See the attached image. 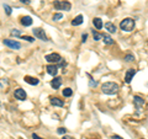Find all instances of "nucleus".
Returning <instances> with one entry per match:
<instances>
[{
  "mask_svg": "<svg viewBox=\"0 0 148 139\" xmlns=\"http://www.w3.org/2000/svg\"><path fill=\"white\" fill-rule=\"evenodd\" d=\"M46 60H47L48 63L54 64V63H59V62L62 60V57H60L58 53H51V54H47V55H46Z\"/></svg>",
  "mask_w": 148,
  "mask_h": 139,
  "instance_id": "obj_5",
  "label": "nucleus"
},
{
  "mask_svg": "<svg viewBox=\"0 0 148 139\" xmlns=\"http://www.w3.org/2000/svg\"><path fill=\"white\" fill-rule=\"evenodd\" d=\"M133 103L136 105L137 108H141L144 105V100L142 97H140V96H135L133 97Z\"/></svg>",
  "mask_w": 148,
  "mask_h": 139,
  "instance_id": "obj_10",
  "label": "nucleus"
},
{
  "mask_svg": "<svg viewBox=\"0 0 148 139\" xmlns=\"http://www.w3.org/2000/svg\"><path fill=\"white\" fill-rule=\"evenodd\" d=\"M135 74H136V70L135 69H128L127 71H126V75H125V81L127 82H131V80H132V78L135 76Z\"/></svg>",
  "mask_w": 148,
  "mask_h": 139,
  "instance_id": "obj_9",
  "label": "nucleus"
},
{
  "mask_svg": "<svg viewBox=\"0 0 148 139\" xmlns=\"http://www.w3.org/2000/svg\"><path fill=\"white\" fill-rule=\"evenodd\" d=\"M21 25L27 27V26H31L32 25V17L31 16H24L21 19Z\"/></svg>",
  "mask_w": 148,
  "mask_h": 139,
  "instance_id": "obj_11",
  "label": "nucleus"
},
{
  "mask_svg": "<svg viewBox=\"0 0 148 139\" xmlns=\"http://www.w3.org/2000/svg\"><path fill=\"white\" fill-rule=\"evenodd\" d=\"M57 132H58V134H65L67 129H65V128H63V127H60V128H58V129H57Z\"/></svg>",
  "mask_w": 148,
  "mask_h": 139,
  "instance_id": "obj_26",
  "label": "nucleus"
},
{
  "mask_svg": "<svg viewBox=\"0 0 148 139\" xmlns=\"http://www.w3.org/2000/svg\"><path fill=\"white\" fill-rule=\"evenodd\" d=\"M93 24H94V26H95L98 30L103 29V21H101V19H99V17H95V19L93 20Z\"/></svg>",
  "mask_w": 148,
  "mask_h": 139,
  "instance_id": "obj_17",
  "label": "nucleus"
},
{
  "mask_svg": "<svg viewBox=\"0 0 148 139\" xmlns=\"http://www.w3.org/2000/svg\"><path fill=\"white\" fill-rule=\"evenodd\" d=\"M60 84H62V79L60 78H54L52 81H51V86H52L53 89H58L60 86Z\"/></svg>",
  "mask_w": 148,
  "mask_h": 139,
  "instance_id": "obj_15",
  "label": "nucleus"
},
{
  "mask_svg": "<svg viewBox=\"0 0 148 139\" xmlns=\"http://www.w3.org/2000/svg\"><path fill=\"white\" fill-rule=\"evenodd\" d=\"M141 139H144V138H141Z\"/></svg>",
  "mask_w": 148,
  "mask_h": 139,
  "instance_id": "obj_33",
  "label": "nucleus"
},
{
  "mask_svg": "<svg viewBox=\"0 0 148 139\" xmlns=\"http://www.w3.org/2000/svg\"><path fill=\"white\" fill-rule=\"evenodd\" d=\"M32 138H33V139H42V138H41V137H38V135H37V134H35V133L32 134Z\"/></svg>",
  "mask_w": 148,
  "mask_h": 139,
  "instance_id": "obj_31",
  "label": "nucleus"
},
{
  "mask_svg": "<svg viewBox=\"0 0 148 139\" xmlns=\"http://www.w3.org/2000/svg\"><path fill=\"white\" fill-rule=\"evenodd\" d=\"M103 38H104V43H105V45L110 46V45H112V43H114V40H112L110 36H108V35H105Z\"/></svg>",
  "mask_w": 148,
  "mask_h": 139,
  "instance_id": "obj_18",
  "label": "nucleus"
},
{
  "mask_svg": "<svg viewBox=\"0 0 148 139\" xmlns=\"http://www.w3.org/2000/svg\"><path fill=\"white\" fill-rule=\"evenodd\" d=\"M89 85H90V87H95V86H98V81H95V80H90V81H89Z\"/></svg>",
  "mask_w": 148,
  "mask_h": 139,
  "instance_id": "obj_27",
  "label": "nucleus"
},
{
  "mask_svg": "<svg viewBox=\"0 0 148 139\" xmlns=\"http://www.w3.org/2000/svg\"><path fill=\"white\" fill-rule=\"evenodd\" d=\"M21 38H22V40H25V41H28V42H33V41H35V38H32V37H30V36H21Z\"/></svg>",
  "mask_w": 148,
  "mask_h": 139,
  "instance_id": "obj_24",
  "label": "nucleus"
},
{
  "mask_svg": "<svg viewBox=\"0 0 148 139\" xmlns=\"http://www.w3.org/2000/svg\"><path fill=\"white\" fill-rule=\"evenodd\" d=\"M46 70H47V73L49 74V75L56 76L57 73H58V66L54 65V64H48L47 68H46Z\"/></svg>",
  "mask_w": 148,
  "mask_h": 139,
  "instance_id": "obj_7",
  "label": "nucleus"
},
{
  "mask_svg": "<svg viewBox=\"0 0 148 139\" xmlns=\"http://www.w3.org/2000/svg\"><path fill=\"white\" fill-rule=\"evenodd\" d=\"M63 17V15L60 14V12H58V14H56L54 16H53V21H58V20H60Z\"/></svg>",
  "mask_w": 148,
  "mask_h": 139,
  "instance_id": "obj_23",
  "label": "nucleus"
},
{
  "mask_svg": "<svg viewBox=\"0 0 148 139\" xmlns=\"http://www.w3.org/2000/svg\"><path fill=\"white\" fill-rule=\"evenodd\" d=\"M15 97L17 100H20V101H24L25 98H26V92H25L24 89H16L15 90Z\"/></svg>",
  "mask_w": 148,
  "mask_h": 139,
  "instance_id": "obj_8",
  "label": "nucleus"
},
{
  "mask_svg": "<svg viewBox=\"0 0 148 139\" xmlns=\"http://www.w3.org/2000/svg\"><path fill=\"white\" fill-rule=\"evenodd\" d=\"M4 10H5V12L8 14V15H11V11H12V9L9 6L8 4H4Z\"/></svg>",
  "mask_w": 148,
  "mask_h": 139,
  "instance_id": "obj_21",
  "label": "nucleus"
},
{
  "mask_svg": "<svg viewBox=\"0 0 148 139\" xmlns=\"http://www.w3.org/2000/svg\"><path fill=\"white\" fill-rule=\"evenodd\" d=\"M32 32H33V35H35V37L40 38L41 41H44V42L48 41V38H47V36H46L44 31H43L42 29H40V27H36V29H33V30H32Z\"/></svg>",
  "mask_w": 148,
  "mask_h": 139,
  "instance_id": "obj_4",
  "label": "nucleus"
},
{
  "mask_svg": "<svg viewBox=\"0 0 148 139\" xmlns=\"http://www.w3.org/2000/svg\"><path fill=\"white\" fill-rule=\"evenodd\" d=\"M83 24V16L81 15H78V16L75 17V19H73L72 21V25L73 26H79V25Z\"/></svg>",
  "mask_w": 148,
  "mask_h": 139,
  "instance_id": "obj_16",
  "label": "nucleus"
},
{
  "mask_svg": "<svg viewBox=\"0 0 148 139\" xmlns=\"http://www.w3.org/2000/svg\"><path fill=\"white\" fill-rule=\"evenodd\" d=\"M125 60L126 62H132V60H135V57H133L132 54H127V55L125 57Z\"/></svg>",
  "mask_w": 148,
  "mask_h": 139,
  "instance_id": "obj_22",
  "label": "nucleus"
},
{
  "mask_svg": "<svg viewBox=\"0 0 148 139\" xmlns=\"http://www.w3.org/2000/svg\"><path fill=\"white\" fill-rule=\"evenodd\" d=\"M11 36H16V37H19L20 36V31L19 30H11Z\"/></svg>",
  "mask_w": 148,
  "mask_h": 139,
  "instance_id": "obj_25",
  "label": "nucleus"
},
{
  "mask_svg": "<svg viewBox=\"0 0 148 139\" xmlns=\"http://www.w3.org/2000/svg\"><path fill=\"white\" fill-rule=\"evenodd\" d=\"M62 139H73V138H72V137H68V135H64Z\"/></svg>",
  "mask_w": 148,
  "mask_h": 139,
  "instance_id": "obj_32",
  "label": "nucleus"
},
{
  "mask_svg": "<svg viewBox=\"0 0 148 139\" xmlns=\"http://www.w3.org/2000/svg\"><path fill=\"white\" fill-rule=\"evenodd\" d=\"M111 139H124V138H122V137H120V135L115 134V135H112V137H111Z\"/></svg>",
  "mask_w": 148,
  "mask_h": 139,
  "instance_id": "obj_29",
  "label": "nucleus"
},
{
  "mask_svg": "<svg viewBox=\"0 0 148 139\" xmlns=\"http://www.w3.org/2000/svg\"><path fill=\"white\" fill-rule=\"evenodd\" d=\"M93 37H94V40H95V41H100L104 36H101L100 33H98V32H93Z\"/></svg>",
  "mask_w": 148,
  "mask_h": 139,
  "instance_id": "obj_20",
  "label": "nucleus"
},
{
  "mask_svg": "<svg viewBox=\"0 0 148 139\" xmlns=\"http://www.w3.org/2000/svg\"><path fill=\"white\" fill-rule=\"evenodd\" d=\"M53 6H54V9H57V10H64V11H69L70 8H72L70 3L67 1V0H64V1L56 0V1L53 3Z\"/></svg>",
  "mask_w": 148,
  "mask_h": 139,
  "instance_id": "obj_3",
  "label": "nucleus"
},
{
  "mask_svg": "<svg viewBox=\"0 0 148 139\" xmlns=\"http://www.w3.org/2000/svg\"><path fill=\"white\" fill-rule=\"evenodd\" d=\"M86 38H88V35H86V33H84V35L81 36V40H83V42L86 41Z\"/></svg>",
  "mask_w": 148,
  "mask_h": 139,
  "instance_id": "obj_30",
  "label": "nucleus"
},
{
  "mask_svg": "<svg viewBox=\"0 0 148 139\" xmlns=\"http://www.w3.org/2000/svg\"><path fill=\"white\" fill-rule=\"evenodd\" d=\"M101 91L106 95H115L119 92V85L115 84V82H111V81L105 82L101 86Z\"/></svg>",
  "mask_w": 148,
  "mask_h": 139,
  "instance_id": "obj_1",
  "label": "nucleus"
},
{
  "mask_svg": "<svg viewBox=\"0 0 148 139\" xmlns=\"http://www.w3.org/2000/svg\"><path fill=\"white\" fill-rule=\"evenodd\" d=\"M20 1L22 3V4H26V5H28L30 3H31V0H20Z\"/></svg>",
  "mask_w": 148,
  "mask_h": 139,
  "instance_id": "obj_28",
  "label": "nucleus"
},
{
  "mask_svg": "<svg viewBox=\"0 0 148 139\" xmlns=\"http://www.w3.org/2000/svg\"><path fill=\"white\" fill-rule=\"evenodd\" d=\"M3 43H4L6 47H9V48H11V49H20V48H21V45H20V43H19L17 41L4 40V41H3Z\"/></svg>",
  "mask_w": 148,
  "mask_h": 139,
  "instance_id": "obj_6",
  "label": "nucleus"
},
{
  "mask_svg": "<svg viewBox=\"0 0 148 139\" xmlns=\"http://www.w3.org/2000/svg\"><path fill=\"white\" fill-rule=\"evenodd\" d=\"M24 80L27 82V84H30V85H37V84L40 82V81H38V79L32 78V76H25Z\"/></svg>",
  "mask_w": 148,
  "mask_h": 139,
  "instance_id": "obj_13",
  "label": "nucleus"
},
{
  "mask_svg": "<svg viewBox=\"0 0 148 139\" xmlns=\"http://www.w3.org/2000/svg\"><path fill=\"white\" fill-rule=\"evenodd\" d=\"M105 29L108 30L110 33H115V32H116V26L112 24V22H106V24H105Z\"/></svg>",
  "mask_w": 148,
  "mask_h": 139,
  "instance_id": "obj_14",
  "label": "nucleus"
},
{
  "mask_svg": "<svg viewBox=\"0 0 148 139\" xmlns=\"http://www.w3.org/2000/svg\"><path fill=\"white\" fill-rule=\"evenodd\" d=\"M62 94H63L64 97H69V96H72V95H73V90H72V89H69V87H67V89H64V90H63V92H62Z\"/></svg>",
  "mask_w": 148,
  "mask_h": 139,
  "instance_id": "obj_19",
  "label": "nucleus"
},
{
  "mask_svg": "<svg viewBox=\"0 0 148 139\" xmlns=\"http://www.w3.org/2000/svg\"><path fill=\"white\" fill-rule=\"evenodd\" d=\"M135 20L133 19H130V17H127V19H124V20L120 22V27L122 31H126V32H131L133 29H135Z\"/></svg>",
  "mask_w": 148,
  "mask_h": 139,
  "instance_id": "obj_2",
  "label": "nucleus"
},
{
  "mask_svg": "<svg viewBox=\"0 0 148 139\" xmlns=\"http://www.w3.org/2000/svg\"><path fill=\"white\" fill-rule=\"evenodd\" d=\"M51 103H52L53 106L62 107L64 105V101H63V100H60V98H58V97H52V98H51Z\"/></svg>",
  "mask_w": 148,
  "mask_h": 139,
  "instance_id": "obj_12",
  "label": "nucleus"
}]
</instances>
